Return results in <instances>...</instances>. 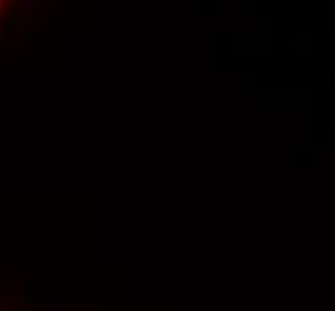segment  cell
I'll use <instances>...</instances> for the list:
<instances>
[{"mask_svg":"<svg viewBox=\"0 0 335 311\" xmlns=\"http://www.w3.org/2000/svg\"><path fill=\"white\" fill-rule=\"evenodd\" d=\"M0 311H31V309L24 307L22 302H17L14 297H2L0 295Z\"/></svg>","mask_w":335,"mask_h":311,"instance_id":"obj_1","label":"cell"}]
</instances>
